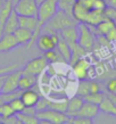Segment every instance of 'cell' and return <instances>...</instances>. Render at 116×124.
<instances>
[{"instance_id":"1","label":"cell","mask_w":116,"mask_h":124,"mask_svg":"<svg viewBox=\"0 0 116 124\" xmlns=\"http://www.w3.org/2000/svg\"><path fill=\"white\" fill-rule=\"evenodd\" d=\"M71 25H76V22L70 15H67L64 10L58 9L56 11V14L51 17V19L42 27L41 32L59 34V32L62 30H64L67 26H71Z\"/></svg>"},{"instance_id":"2","label":"cell","mask_w":116,"mask_h":124,"mask_svg":"<svg viewBox=\"0 0 116 124\" xmlns=\"http://www.w3.org/2000/svg\"><path fill=\"white\" fill-rule=\"evenodd\" d=\"M58 10V0H45L38 5V21L39 26L43 27Z\"/></svg>"},{"instance_id":"3","label":"cell","mask_w":116,"mask_h":124,"mask_svg":"<svg viewBox=\"0 0 116 124\" xmlns=\"http://www.w3.org/2000/svg\"><path fill=\"white\" fill-rule=\"evenodd\" d=\"M37 117L39 118V123L42 124H66L68 121V116L65 113L51 108L37 112Z\"/></svg>"},{"instance_id":"4","label":"cell","mask_w":116,"mask_h":124,"mask_svg":"<svg viewBox=\"0 0 116 124\" xmlns=\"http://www.w3.org/2000/svg\"><path fill=\"white\" fill-rule=\"evenodd\" d=\"M77 31H79V38H77V43L82 48L86 50V53H90L93 50L96 39H94L93 31L90 29V26L85 23H80L77 25Z\"/></svg>"},{"instance_id":"5","label":"cell","mask_w":116,"mask_h":124,"mask_svg":"<svg viewBox=\"0 0 116 124\" xmlns=\"http://www.w3.org/2000/svg\"><path fill=\"white\" fill-rule=\"evenodd\" d=\"M59 40V35L56 33H48V32H41L35 40V45L38 49L41 51H48L51 49H55L57 42Z\"/></svg>"},{"instance_id":"6","label":"cell","mask_w":116,"mask_h":124,"mask_svg":"<svg viewBox=\"0 0 116 124\" xmlns=\"http://www.w3.org/2000/svg\"><path fill=\"white\" fill-rule=\"evenodd\" d=\"M22 68H16L14 71L9 72L8 74H6L5 80L2 82V85L0 88L1 93H8V92H13L18 89V81L19 78L22 75Z\"/></svg>"},{"instance_id":"7","label":"cell","mask_w":116,"mask_h":124,"mask_svg":"<svg viewBox=\"0 0 116 124\" xmlns=\"http://www.w3.org/2000/svg\"><path fill=\"white\" fill-rule=\"evenodd\" d=\"M48 65V62L46 60L45 57L40 56L31 59L30 62H27L26 65H24V67L22 68V72L25 73V74H32V75L38 76L47 70Z\"/></svg>"},{"instance_id":"8","label":"cell","mask_w":116,"mask_h":124,"mask_svg":"<svg viewBox=\"0 0 116 124\" xmlns=\"http://www.w3.org/2000/svg\"><path fill=\"white\" fill-rule=\"evenodd\" d=\"M14 10L18 16H37L38 4L35 0H19L14 5Z\"/></svg>"},{"instance_id":"9","label":"cell","mask_w":116,"mask_h":124,"mask_svg":"<svg viewBox=\"0 0 116 124\" xmlns=\"http://www.w3.org/2000/svg\"><path fill=\"white\" fill-rule=\"evenodd\" d=\"M72 66H73V72H74L75 76L79 80L89 79V68L91 67V63L88 58L81 57Z\"/></svg>"},{"instance_id":"10","label":"cell","mask_w":116,"mask_h":124,"mask_svg":"<svg viewBox=\"0 0 116 124\" xmlns=\"http://www.w3.org/2000/svg\"><path fill=\"white\" fill-rule=\"evenodd\" d=\"M19 47L13 33H4L0 37V53H9Z\"/></svg>"},{"instance_id":"11","label":"cell","mask_w":116,"mask_h":124,"mask_svg":"<svg viewBox=\"0 0 116 124\" xmlns=\"http://www.w3.org/2000/svg\"><path fill=\"white\" fill-rule=\"evenodd\" d=\"M89 10L90 9H88L82 4L81 0H75L74 5H73V8H72V15H73L74 21L76 23H84Z\"/></svg>"},{"instance_id":"12","label":"cell","mask_w":116,"mask_h":124,"mask_svg":"<svg viewBox=\"0 0 116 124\" xmlns=\"http://www.w3.org/2000/svg\"><path fill=\"white\" fill-rule=\"evenodd\" d=\"M60 38H63L65 41L67 42L68 46H72L77 42V38H79V31H77V26L76 25H71V26L65 27L64 30L59 32Z\"/></svg>"},{"instance_id":"13","label":"cell","mask_w":116,"mask_h":124,"mask_svg":"<svg viewBox=\"0 0 116 124\" xmlns=\"http://www.w3.org/2000/svg\"><path fill=\"white\" fill-rule=\"evenodd\" d=\"M84 104V98L75 94L74 97H72L71 99L67 100V109H66V115L68 117L75 116L76 113L80 110V108L82 107V105Z\"/></svg>"},{"instance_id":"14","label":"cell","mask_w":116,"mask_h":124,"mask_svg":"<svg viewBox=\"0 0 116 124\" xmlns=\"http://www.w3.org/2000/svg\"><path fill=\"white\" fill-rule=\"evenodd\" d=\"M99 106L91 104V102L84 101V104L82 105V107L80 108V110L76 113L75 116H83L88 117V118H94L99 114Z\"/></svg>"},{"instance_id":"15","label":"cell","mask_w":116,"mask_h":124,"mask_svg":"<svg viewBox=\"0 0 116 124\" xmlns=\"http://www.w3.org/2000/svg\"><path fill=\"white\" fill-rule=\"evenodd\" d=\"M39 93L35 90H33L32 88L31 89H26V90H23L19 98L22 99L23 104L25 105V107H34L37 101L39 100Z\"/></svg>"},{"instance_id":"16","label":"cell","mask_w":116,"mask_h":124,"mask_svg":"<svg viewBox=\"0 0 116 124\" xmlns=\"http://www.w3.org/2000/svg\"><path fill=\"white\" fill-rule=\"evenodd\" d=\"M14 37L16 38L17 42H18L19 46H27L30 43L31 39H32V31L27 30V29H24V27H17L14 32Z\"/></svg>"},{"instance_id":"17","label":"cell","mask_w":116,"mask_h":124,"mask_svg":"<svg viewBox=\"0 0 116 124\" xmlns=\"http://www.w3.org/2000/svg\"><path fill=\"white\" fill-rule=\"evenodd\" d=\"M13 8H14V5L11 2V0H6L4 5L1 6V8H0V37L4 33L5 23L7 21L8 16L10 15Z\"/></svg>"},{"instance_id":"18","label":"cell","mask_w":116,"mask_h":124,"mask_svg":"<svg viewBox=\"0 0 116 124\" xmlns=\"http://www.w3.org/2000/svg\"><path fill=\"white\" fill-rule=\"evenodd\" d=\"M104 19H106L105 15H104V10H100V9H91L88 13V16H86L84 23L88 24L89 26L93 27L97 24H99L101 21H104Z\"/></svg>"},{"instance_id":"19","label":"cell","mask_w":116,"mask_h":124,"mask_svg":"<svg viewBox=\"0 0 116 124\" xmlns=\"http://www.w3.org/2000/svg\"><path fill=\"white\" fill-rule=\"evenodd\" d=\"M59 53V55L63 57V59L65 63H70V60H71V56H72V51H71V48H70V46L67 45V42L65 41L63 38H60L59 37V40L57 42V46L56 48H55Z\"/></svg>"},{"instance_id":"20","label":"cell","mask_w":116,"mask_h":124,"mask_svg":"<svg viewBox=\"0 0 116 124\" xmlns=\"http://www.w3.org/2000/svg\"><path fill=\"white\" fill-rule=\"evenodd\" d=\"M19 27V24H18V15H17V13L14 10V8H13V10H11L10 15L8 16L7 21L5 23V26H4V33H13L14 31ZM2 33V34H4Z\"/></svg>"},{"instance_id":"21","label":"cell","mask_w":116,"mask_h":124,"mask_svg":"<svg viewBox=\"0 0 116 124\" xmlns=\"http://www.w3.org/2000/svg\"><path fill=\"white\" fill-rule=\"evenodd\" d=\"M35 83H37V75L22 73L18 81V89L22 91L26 90V89H31L35 85Z\"/></svg>"},{"instance_id":"22","label":"cell","mask_w":116,"mask_h":124,"mask_svg":"<svg viewBox=\"0 0 116 124\" xmlns=\"http://www.w3.org/2000/svg\"><path fill=\"white\" fill-rule=\"evenodd\" d=\"M115 25L116 24L113 21L106 18L104 21H101L99 24H97L96 26H93V33L97 34V35H104L105 37L106 34L108 33V31Z\"/></svg>"},{"instance_id":"23","label":"cell","mask_w":116,"mask_h":124,"mask_svg":"<svg viewBox=\"0 0 116 124\" xmlns=\"http://www.w3.org/2000/svg\"><path fill=\"white\" fill-rule=\"evenodd\" d=\"M98 106H99V110L100 112H102V113H105V114H109V115H113V116H116V107L114 106L112 100L106 94Z\"/></svg>"},{"instance_id":"24","label":"cell","mask_w":116,"mask_h":124,"mask_svg":"<svg viewBox=\"0 0 116 124\" xmlns=\"http://www.w3.org/2000/svg\"><path fill=\"white\" fill-rule=\"evenodd\" d=\"M70 48H71V51H72V56H71V60H70V65H73L76 62L77 59H80L81 57H84L86 55V50L84 48H82L81 46L76 42L74 45L70 46Z\"/></svg>"},{"instance_id":"25","label":"cell","mask_w":116,"mask_h":124,"mask_svg":"<svg viewBox=\"0 0 116 124\" xmlns=\"http://www.w3.org/2000/svg\"><path fill=\"white\" fill-rule=\"evenodd\" d=\"M43 57L46 58V60L48 62V64H56V63H65L63 59V57L59 55V53L57 51L56 49H51L48 51L43 53Z\"/></svg>"},{"instance_id":"26","label":"cell","mask_w":116,"mask_h":124,"mask_svg":"<svg viewBox=\"0 0 116 124\" xmlns=\"http://www.w3.org/2000/svg\"><path fill=\"white\" fill-rule=\"evenodd\" d=\"M90 93V80L85 79V80H80V83L77 85L76 89V94H79L81 97H85Z\"/></svg>"},{"instance_id":"27","label":"cell","mask_w":116,"mask_h":124,"mask_svg":"<svg viewBox=\"0 0 116 124\" xmlns=\"http://www.w3.org/2000/svg\"><path fill=\"white\" fill-rule=\"evenodd\" d=\"M16 116L19 120V122L23 124H38L39 123V118L37 115H29L25 113H16Z\"/></svg>"},{"instance_id":"28","label":"cell","mask_w":116,"mask_h":124,"mask_svg":"<svg viewBox=\"0 0 116 124\" xmlns=\"http://www.w3.org/2000/svg\"><path fill=\"white\" fill-rule=\"evenodd\" d=\"M74 2H75V0H58V9L64 10L67 15H70L72 18H73V15H72V8H73Z\"/></svg>"},{"instance_id":"29","label":"cell","mask_w":116,"mask_h":124,"mask_svg":"<svg viewBox=\"0 0 116 124\" xmlns=\"http://www.w3.org/2000/svg\"><path fill=\"white\" fill-rule=\"evenodd\" d=\"M105 97V93L102 91H99V92H94V93H89L88 96L84 97V101L91 102V104H94V105H99L101 102V100Z\"/></svg>"},{"instance_id":"30","label":"cell","mask_w":116,"mask_h":124,"mask_svg":"<svg viewBox=\"0 0 116 124\" xmlns=\"http://www.w3.org/2000/svg\"><path fill=\"white\" fill-rule=\"evenodd\" d=\"M49 108L62 112V113L66 114V109H67V100H59V101H50Z\"/></svg>"},{"instance_id":"31","label":"cell","mask_w":116,"mask_h":124,"mask_svg":"<svg viewBox=\"0 0 116 124\" xmlns=\"http://www.w3.org/2000/svg\"><path fill=\"white\" fill-rule=\"evenodd\" d=\"M67 123L68 124H92L93 121H92V118H88V117H83V116H72V117H68Z\"/></svg>"},{"instance_id":"32","label":"cell","mask_w":116,"mask_h":124,"mask_svg":"<svg viewBox=\"0 0 116 124\" xmlns=\"http://www.w3.org/2000/svg\"><path fill=\"white\" fill-rule=\"evenodd\" d=\"M105 90L106 92L116 94V76L105 80Z\"/></svg>"},{"instance_id":"33","label":"cell","mask_w":116,"mask_h":124,"mask_svg":"<svg viewBox=\"0 0 116 124\" xmlns=\"http://www.w3.org/2000/svg\"><path fill=\"white\" fill-rule=\"evenodd\" d=\"M9 104H10L11 108L15 110V113H21V112H23V109L25 108V105L23 104L22 99H21L19 97L14 98L13 100H10V101H9Z\"/></svg>"},{"instance_id":"34","label":"cell","mask_w":116,"mask_h":124,"mask_svg":"<svg viewBox=\"0 0 116 124\" xmlns=\"http://www.w3.org/2000/svg\"><path fill=\"white\" fill-rule=\"evenodd\" d=\"M50 101L51 100H49L48 98L46 97H39V100L37 101L35 104V109H37V112H40V110H45V109L49 108V105H50Z\"/></svg>"},{"instance_id":"35","label":"cell","mask_w":116,"mask_h":124,"mask_svg":"<svg viewBox=\"0 0 116 124\" xmlns=\"http://www.w3.org/2000/svg\"><path fill=\"white\" fill-rule=\"evenodd\" d=\"M104 15H105L106 18L110 19L114 23H116V8L110 6V5H107L104 9Z\"/></svg>"},{"instance_id":"36","label":"cell","mask_w":116,"mask_h":124,"mask_svg":"<svg viewBox=\"0 0 116 124\" xmlns=\"http://www.w3.org/2000/svg\"><path fill=\"white\" fill-rule=\"evenodd\" d=\"M1 123H4V124H18V123H21V122H19V120L17 118V116H16V114H15V115H11V116L1 118Z\"/></svg>"},{"instance_id":"37","label":"cell","mask_w":116,"mask_h":124,"mask_svg":"<svg viewBox=\"0 0 116 124\" xmlns=\"http://www.w3.org/2000/svg\"><path fill=\"white\" fill-rule=\"evenodd\" d=\"M105 38L107 39L109 42L116 41V25H115V26H113L112 29L108 31V33L105 35Z\"/></svg>"},{"instance_id":"38","label":"cell","mask_w":116,"mask_h":124,"mask_svg":"<svg viewBox=\"0 0 116 124\" xmlns=\"http://www.w3.org/2000/svg\"><path fill=\"white\" fill-rule=\"evenodd\" d=\"M16 68H19L18 65L16 64H13V65H9V66H6V67H0V76L1 75H5V74H8L9 72L14 71Z\"/></svg>"},{"instance_id":"39","label":"cell","mask_w":116,"mask_h":124,"mask_svg":"<svg viewBox=\"0 0 116 124\" xmlns=\"http://www.w3.org/2000/svg\"><path fill=\"white\" fill-rule=\"evenodd\" d=\"M105 94L107 96V97L112 100V102L114 104V106L116 107V94H113V93H109V92H105Z\"/></svg>"},{"instance_id":"40","label":"cell","mask_w":116,"mask_h":124,"mask_svg":"<svg viewBox=\"0 0 116 124\" xmlns=\"http://www.w3.org/2000/svg\"><path fill=\"white\" fill-rule=\"evenodd\" d=\"M108 5H110V6H113V7L116 8V0H109Z\"/></svg>"},{"instance_id":"41","label":"cell","mask_w":116,"mask_h":124,"mask_svg":"<svg viewBox=\"0 0 116 124\" xmlns=\"http://www.w3.org/2000/svg\"><path fill=\"white\" fill-rule=\"evenodd\" d=\"M19 0H11V2H13V5H15V4H17Z\"/></svg>"},{"instance_id":"42","label":"cell","mask_w":116,"mask_h":124,"mask_svg":"<svg viewBox=\"0 0 116 124\" xmlns=\"http://www.w3.org/2000/svg\"><path fill=\"white\" fill-rule=\"evenodd\" d=\"M35 1H37V4L39 5V4H41L42 1H45V0H35Z\"/></svg>"},{"instance_id":"43","label":"cell","mask_w":116,"mask_h":124,"mask_svg":"<svg viewBox=\"0 0 116 124\" xmlns=\"http://www.w3.org/2000/svg\"><path fill=\"white\" fill-rule=\"evenodd\" d=\"M4 0H0V8H1V6H2V5H4Z\"/></svg>"},{"instance_id":"44","label":"cell","mask_w":116,"mask_h":124,"mask_svg":"<svg viewBox=\"0 0 116 124\" xmlns=\"http://www.w3.org/2000/svg\"><path fill=\"white\" fill-rule=\"evenodd\" d=\"M105 1H106V2H107V5H108V1H109V0H105Z\"/></svg>"},{"instance_id":"45","label":"cell","mask_w":116,"mask_h":124,"mask_svg":"<svg viewBox=\"0 0 116 124\" xmlns=\"http://www.w3.org/2000/svg\"><path fill=\"white\" fill-rule=\"evenodd\" d=\"M0 123H1V117H0Z\"/></svg>"},{"instance_id":"46","label":"cell","mask_w":116,"mask_h":124,"mask_svg":"<svg viewBox=\"0 0 116 124\" xmlns=\"http://www.w3.org/2000/svg\"><path fill=\"white\" fill-rule=\"evenodd\" d=\"M0 93H1V91H0Z\"/></svg>"},{"instance_id":"47","label":"cell","mask_w":116,"mask_h":124,"mask_svg":"<svg viewBox=\"0 0 116 124\" xmlns=\"http://www.w3.org/2000/svg\"><path fill=\"white\" fill-rule=\"evenodd\" d=\"M4 1H6V0H4Z\"/></svg>"},{"instance_id":"48","label":"cell","mask_w":116,"mask_h":124,"mask_svg":"<svg viewBox=\"0 0 116 124\" xmlns=\"http://www.w3.org/2000/svg\"><path fill=\"white\" fill-rule=\"evenodd\" d=\"M115 24H116V23H115Z\"/></svg>"}]
</instances>
